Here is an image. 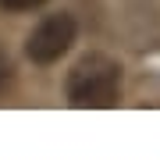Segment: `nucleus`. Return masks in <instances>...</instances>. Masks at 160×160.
<instances>
[{
	"label": "nucleus",
	"instance_id": "f257e3e1",
	"mask_svg": "<svg viewBox=\"0 0 160 160\" xmlns=\"http://www.w3.org/2000/svg\"><path fill=\"white\" fill-rule=\"evenodd\" d=\"M121 96V64L107 53H86L68 75V103L82 110H107Z\"/></svg>",
	"mask_w": 160,
	"mask_h": 160
},
{
	"label": "nucleus",
	"instance_id": "f03ea898",
	"mask_svg": "<svg viewBox=\"0 0 160 160\" xmlns=\"http://www.w3.org/2000/svg\"><path fill=\"white\" fill-rule=\"evenodd\" d=\"M75 43V18L71 14H46L25 39V53L32 64H53Z\"/></svg>",
	"mask_w": 160,
	"mask_h": 160
},
{
	"label": "nucleus",
	"instance_id": "7ed1b4c3",
	"mask_svg": "<svg viewBox=\"0 0 160 160\" xmlns=\"http://www.w3.org/2000/svg\"><path fill=\"white\" fill-rule=\"evenodd\" d=\"M0 4H4L7 11H32V7H39L43 0H0Z\"/></svg>",
	"mask_w": 160,
	"mask_h": 160
},
{
	"label": "nucleus",
	"instance_id": "20e7f679",
	"mask_svg": "<svg viewBox=\"0 0 160 160\" xmlns=\"http://www.w3.org/2000/svg\"><path fill=\"white\" fill-rule=\"evenodd\" d=\"M7 78H11V64H7V57H0V89L7 86Z\"/></svg>",
	"mask_w": 160,
	"mask_h": 160
}]
</instances>
